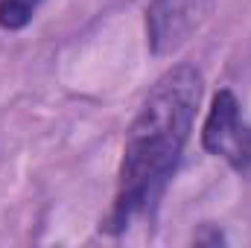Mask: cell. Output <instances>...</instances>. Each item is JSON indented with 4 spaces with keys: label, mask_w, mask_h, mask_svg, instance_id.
Here are the masks:
<instances>
[{
    "label": "cell",
    "mask_w": 251,
    "mask_h": 248,
    "mask_svg": "<svg viewBox=\"0 0 251 248\" xmlns=\"http://www.w3.org/2000/svg\"><path fill=\"white\" fill-rule=\"evenodd\" d=\"M201 102V73L193 64L170 67L143 99L123 143L120 184L105 231L120 234L137 216L155 210L193 131Z\"/></svg>",
    "instance_id": "cell-1"
},
{
    "label": "cell",
    "mask_w": 251,
    "mask_h": 248,
    "mask_svg": "<svg viewBox=\"0 0 251 248\" xmlns=\"http://www.w3.org/2000/svg\"><path fill=\"white\" fill-rule=\"evenodd\" d=\"M201 146L225 158L240 175L251 178V125L240 117V102L231 91H219L201 125Z\"/></svg>",
    "instance_id": "cell-2"
},
{
    "label": "cell",
    "mask_w": 251,
    "mask_h": 248,
    "mask_svg": "<svg viewBox=\"0 0 251 248\" xmlns=\"http://www.w3.org/2000/svg\"><path fill=\"white\" fill-rule=\"evenodd\" d=\"M213 0H149L146 35L158 56L178 50L210 15Z\"/></svg>",
    "instance_id": "cell-3"
},
{
    "label": "cell",
    "mask_w": 251,
    "mask_h": 248,
    "mask_svg": "<svg viewBox=\"0 0 251 248\" xmlns=\"http://www.w3.org/2000/svg\"><path fill=\"white\" fill-rule=\"evenodd\" d=\"M41 3L44 0H0V26L9 29V32L24 29L35 18Z\"/></svg>",
    "instance_id": "cell-4"
}]
</instances>
